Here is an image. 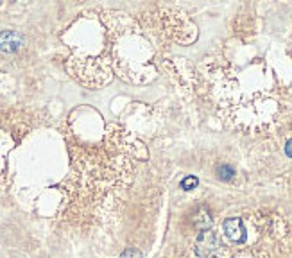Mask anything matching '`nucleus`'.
Returning <instances> with one entry per match:
<instances>
[{
    "label": "nucleus",
    "instance_id": "1",
    "mask_svg": "<svg viewBox=\"0 0 292 258\" xmlns=\"http://www.w3.org/2000/svg\"><path fill=\"white\" fill-rule=\"evenodd\" d=\"M219 246H221V240L219 237H217V233L208 230V228L201 231L196 239V253L199 254V256H210V254H213L219 249Z\"/></svg>",
    "mask_w": 292,
    "mask_h": 258
},
{
    "label": "nucleus",
    "instance_id": "2",
    "mask_svg": "<svg viewBox=\"0 0 292 258\" xmlns=\"http://www.w3.org/2000/svg\"><path fill=\"white\" fill-rule=\"evenodd\" d=\"M224 235L235 244H242L246 242V228L242 224V219L238 217H231V219H226L223 224Z\"/></svg>",
    "mask_w": 292,
    "mask_h": 258
},
{
    "label": "nucleus",
    "instance_id": "3",
    "mask_svg": "<svg viewBox=\"0 0 292 258\" xmlns=\"http://www.w3.org/2000/svg\"><path fill=\"white\" fill-rule=\"evenodd\" d=\"M23 45V38L15 31L0 32V50L2 52H16Z\"/></svg>",
    "mask_w": 292,
    "mask_h": 258
},
{
    "label": "nucleus",
    "instance_id": "4",
    "mask_svg": "<svg viewBox=\"0 0 292 258\" xmlns=\"http://www.w3.org/2000/svg\"><path fill=\"white\" fill-rule=\"evenodd\" d=\"M197 177L196 176H187L183 179V181H181V189L183 190H192V189H196L197 187Z\"/></svg>",
    "mask_w": 292,
    "mask_h": 258
},
{
    "label": "nucleus",
    "instance_id": "5",
    "mask_svg": "<svg viewBox=\"0 0 292 258\" xmlns=\"http://www.w3.org/2000/svg\"><path fill=\"white\" fill-rule=\"evenodd\" d=\"M217 172H219V177L221 179H231L235 174V170L231 169L230 165H221L219 169H217Z\"/></svg>",
    "mask_w": 292,
    "mask_h": 258
},
{
    "label": "nucleus",
    "instance_id": "6",
    "mask_svg": "<svg viewBox=\"0 0 292 258\" xmlns=\"http://www.w3.org/2000/svg\"><path fill=\"white\" fill-rule=\"evenodd\" d=\"M120 258H143V254L138 249H126L120 254Z\"/></svg>",
    "mask_w": 292,
    "mask_h": 258
},
{
    "label": "nucleus",
    "instance_id": "7",
    "mask_svg": "<svg viewBox=\"0 0 292 258\" xmlns=\"http://www.w3.org/2000/svg\"><path fill=\"white\" fill-rule=\"evenodd\" d=\"M285 154H287L288 158H292V138L287 142V145H285Z\"/></svg>",
    "mask_w": 292,
    "mask_h": 258
}]
</instances>
